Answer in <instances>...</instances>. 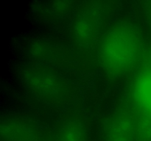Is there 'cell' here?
I'll return each mask as SVG.
<instances>
[{
    "mask_svg": "<svg viewBox=\"0 0 151 141\" xmlns=\"http://www.w3.org/2000/svg\"><path fill=\"white\" fill-rule=\"evenodd\" d=\"M145 10L146 16H147V21L151 27V1H147L145 5Z\"/></svg>",
    "mask_w": 151,
    "mask_h": 141,
    "instance_id": "8",
    "label": "cell"
},
{
    "mask_svg": "<svg viewBox=\"0 0 151 141\" xmlns=\"http://www.w3.org/2000/svg\"><path fill=\"white\" fill-rule=\"evenodd\" d=\"M105 19V5L94 1L78 13L72 27L74 43L82 48L94 47L100 38Z\"/></svg>",
    "mask_w": 151,
    "mask_h": 141,
    "instance_id": "3",
    "label": "cell"
},
{
    "mask_svg": "<svg viewBox=\"0 0 151 141\" xmlns=\"http://www.w3.org/2000/svg\"><path fill=\"white\" fill-rule=\"evenodd\" d=\"M56 141H88L85 125L77 116L68 118L57 134Z\"/></svg>",
    "mask_w": 151,
    "mask_h": 141,
    "instance_id": "6",
    "label": "cell"
},
{
    "mask_svg": "<svg viewBox=\"0 0 151 141\" xmlns=\"http://www.w3.org/2000/svg\"><path fill=\"white\" fill-rule=\"evenodd\" d=\"M27 88L37 98L50 104H59L66 98L68 88L58 74L44 68L31 69L25 75Z\"/></svg>",
    "mask_w": 151,
    "mask_h": 141,
    "instance_id": "4",
    "label": "cell"
},
{
    "mask_svg": "<svg viewBox=\"0 0 151 141\" xmlns=\"http://www.w3.org/2000/svg\"><path fill=\"white\" fill-rule=\"evenodd\" d=\"M142 35L130 21L116 24L98 43L97 58L102 70L111 78H119L137 68L145 54Z\"/></svg>",
    "mask_w": 151,
    "mask_h": 141,
    "instance_id": "1",
    "label": "cell"
},
{
    "mask_svg": "<svg viewBox=\"0 0 151 141\" xmlns=\"http://www.w3.org/2000/svg\"><path fill=\"white\" fill-rule=\"evenodd\" d=\"M12 141H31L29 133L24 132H16L12 136Z\"/></svg>",
    "mask_w": 151,
    "mask_h": 141,
    "instance_id": "7",
    "label": "cell"
},
{
    "mask_svg": "<svg viewBox=\"0 0 151 141\" xmlns=\"http://www.w3.org/2000/svg\"><path fill=\"white\" fill-rule=\"evenodd\" d=\"M137 120L128 98L119 104L106 123L103 141H136Z\"/></svg>",
    "mask_w": 151,
    "mask_h": 141,
    "instance_id": "5",
    "label": "cell"
},
{
    "mask_svg": "<svg viewBox=\"0 0 151 141\" xmlns=\"http://www.w3.org/2000/svg\"><path fill=\"white\" fill-rule=\"evenodd\" d=\"M128 98L137 120L136 141H151V46L136 68Z\"/></svg>",
    "mask_w": 151,
    "mask_h": 141,
    "instance_id": "2",
    "label": "cell"
}]
</instances>
